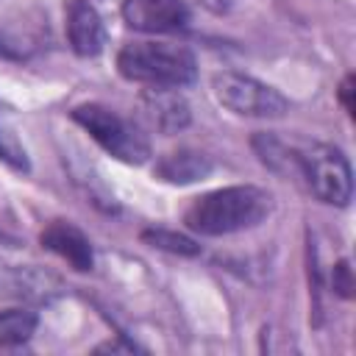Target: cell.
Wrapping results in <instances>:
<instances>
[{
    "label": "cell",
    "mask_w": 356,
    "mask_h": 356,
    "mask_svg": "<svg viewBox=\"0 0 356 356\" xmlns=\"http://www.w3.org/2000/svg\"><path fill=\"white\" fill-rule=\"evenodd\" d=\"M273 211V197L259 186H222L200 195L184 214L186 228L203 236H225L259 225Z\"/></svg>",
    "instance_id": "obj_1"
},
{
    "label": "cell",
    "mask_w": 356,
    "mask_h": 356,
    "mask_svg": "<svg viewBox=\"0 0 356 356\" xmlns=\"http://www.w3.org/2000/svg\"><path fill=\"white\" fill-rule=\"evenodd\" d=\"M209 172H211V161L195 150L170 153L156 164V175L161 181H170V184H192V181L206 178Z\"/></svg>",
    "instance_id": "obj_11"
},
{
    "label": "cell",
    "mask_w": 356,
    "mask_h": 356,
    "mask_svg": "<svg viewBox=\"0 0 356 356\" xmlns=\"http://www.w3.org/2000/svg\"><path fill=\"white\" fill-rule=\"evenodd\" d=\"M61 292L58 275L39 270L33 264H11L0 259V298L8 300H25V303H42Z\"/></svg>",
    "instance_id": "obj_7"
},
{
    "label": "cell",
    "mask_w": 356,
    "mask_h": 356,
    "mask_svg": "<svg viewBox=\"0 0 356 356\" xmlns=\"http://www.w3.org/2000/svg\"><path fill=\"white\" fill-rule=\"evenodd\" d=\"M142 111L150 125L161 134H175L189 125V106L175 89L147 86L142 92Z\"/></svg>",
    "instance_id": "obj_10"
},
{
    "label": "cell",
    "mask_w": 356,
    "mask_h": 356,
    "mask_svg": "<svg viewBox=\"0 0 356 356\" xmlns=\"http://www.w3.org/2000/svg\"><path fill=\"white\" fill-rule=\"evenodd\" d=\"M36 331V314L28 309H6L0 312V350L25 345Z\"/></svg>",
    "instance_id": "obj_13"
},
{
    "label": "cell",
    "mask_w": 356,
    "mask_h": 356,
    "mask_svg": "<svg viewBox=\"0 0 356 356\" xmlns=\"http://www.w3.org/2000/svg\"><path fill=\"white\" fill-rule=\"evenodd\" d=\"M72 120L114 159L125 164H142L150 156L147 136L117 111L100 106V103H83L72 111Z\"/></svg>",
    "instance_id": "obj_3"
},
{
    "label": "cell",
    "mask_w": 356,
    "mask_h": 356,
    "mask_svg": "<svg viewBox=\"0 0 356 356\" xmlns=\"http://www.w3.org/2000/svg\"><path fill=\"white\" fill-rule=\"evenodd\" d=\"M67 39L78 56H97L106 44V25L89 0H67Z\"/></svg>",
    "instance_id": "obj_8"
},
{
    "label": "cell",
    "mask_w": 356,
    "mask_h": 356,
    "mask_svg": "<svg viewBox=\"0 0 356 356\" xmlns=\"http://www.w3.org/2000/svg\"><path fill=\"white\" fill-rule=\"evenodd\" d=\"M122 19L142 33H175L189 25L184 0H122Z\"/></svg>",
    "instance_id": "obj_6"
},
{
    "label": "cell",
    "mask_w": 356,
    "mask_h": 356,
    "mask_svg": "<svg viewBox=\"0 0 356 356\" xmlns=\"http://www.w3.org/2000/svg\"><path fill=\"white\" fill-rule=\"evenodd\" d=\"M42 245L47 248V250H53L56 256H61L67 264H72L75 270H81V273H86V270H92V264H95V253H92V245H89V239L83 236V231L81 228H75L72 222H67V220H53L44 231H42Z\"/></svg>",
    "instance_id": "obj_9"
},
{
    "label": "cell",
    "mask_w": 356,
    "mask_h": 356,
    "mask_svg": "<svg viewBox=\"0 0 356 356\" xmlns=\"http://www.w3.org/2000/svg\"><path fill=\"white\" fill-rule=\"evenodd\" d=\"M117 70L122 78L142 86L181 89L197 78L195 56L170 42H134L117 53Z\"/></svg>",
    "instance_id": "obj_2"
},
{
    "label": "cell",
    "mask_w": 356,
    "mask_h": 356,
    "mask_svg": "<svg viewBox=\"0 0 356 356\" xmlns=\"http://www.w3.org/2000/svg\"><path fill=\"white\" fill-rule=\"evenodd\" d=\"M142 239L150 248L178 253V256H197L200 253V245L195 239H189L184 234H175V231H167V228H147V231H142Z\"/></svg>",
    "instance_id": "obj_14"
},
{
    "label": "cell",
    "mask_w": 356,
    "mask_h": 356,
    "mask_svg": "<svg viewBox=\"0 0 356 356\" xmlns=\"http://www.w3.org/2000/svg\"><path fill=\"white\" fill-rule=\"evenodd\" d=\"M334 289H337L342 298H350L353 281H350V267H348V261H339V264L334 267Z\"/></svg>",
    "instance_id": "obj_15"
},
{
    "label": "cell",
    "mask_w": 356,
    "mask_h": 356,
    "mask_svg": "<svg viewBox=\"0 0 356 356\" xmlns=\"http://www.w3.org/2000/svg\"><path fill=\"white\" fill-rule=\"evenodd\" d=\"M253 147H256L259 159H261L270 170H275V172H281V175H298V150L286 147V145H284L281 139H275L273 134H259V136L253 139Z\"/></svg>",
    "instance_id": "obj_12"
},
{
    "label": "cell",
    "mask_w": 356,
    "mask_h": 356,
    "mask_svg": "<svg viewBox=\"0 0 356 356\" xmlns=\"http://www.w3.org/2000/svg\"><path fill=\"white\" fill-rule=\"evenodd\" d=\"M298 175L314 192L317 200L328 206H348L353 192L350 164L345 153L334 145H312L298 150Z\"/></svg>",
    "instance_id": "obj_5"
},
{
    "label": "cell",
    "mask_w": 356,
    "mask_h": 356,
    "mask_svg": "<svg viewBox=\"0 0 356 356\" xmlns=\"http://www.w3.org/2000/svg\"><path fill=\"white\" fill-rule=\"evenodd\" d=\"M211 92H214L220 106H225L228 111H234L239 117L278 120L289 111L286 97L275 86H270L253 75L234 72V70L217 72L211 78Z\"/></svg>",
    "instance_id": "obj_4"
},
{
    "label": "cell",
    "mask_w": 356,
    "mask_h": 356,
    "mask_svg": "<svg viewBox=\"0 0 356 356\" xmlns=\"http://www.w3.org/2000/svg\"><path fill=\"white\" fill-rule=\"evenodd\" d=\"M350 95H353V75H348V78L342 81V86H339V97H342V106H345L348 114H353V100H350Z\"/></svg>",
    "instance_id": "obj_16"
},
{
    "label": "cell",
    "mask_w": 356,
    "mask_h": 356,
    "mask_svg": "<svg viewBox=\"0 0 356 356\" xmlns=\"http://www.w3.org/2000/svg\"><path fill=\"white\" fill-rule=\"evenodd\" d=\"M197 3H200L206 11H211V14H225L234 0H197Z\"/></svg>",
    "instance_id": "obj_17"
}]
</instances>
